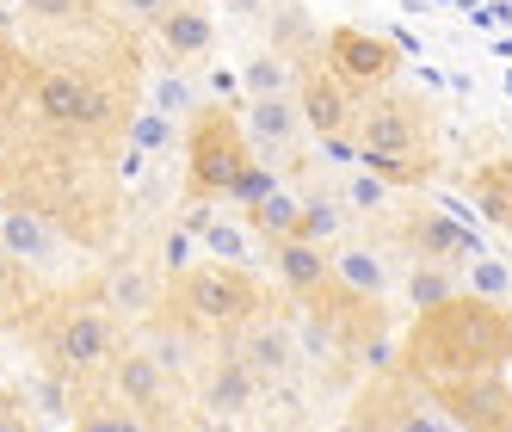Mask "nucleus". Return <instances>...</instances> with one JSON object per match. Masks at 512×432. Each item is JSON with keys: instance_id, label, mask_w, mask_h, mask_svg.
I'll list each match as a JSON object with an SVG mask.
<instances>
[{"instance_id": "obj_1", "label": "nucleus", "mask_w": 512, "mask_h": 432, "mask_svg": "<svg viewBox=\"0 0 512 432\" xmlns=\"http://www.w3.org/2000/svg\"><path fill=\"white\" fill-rule=\"evenodd\" d=\"M25 112L50 142L68 149H118L136 112V68L93 62H38L25 68Z\"/></svg>"}, {"instance_id": "obj_2", "label": "nucleus", "mask_w": 512, "mask_h": 432, "mask_svg": "<svg viewBox=\"0 0 512 432\" xmlns=\"http://www.w3.org/2000/svg\"><path fill=\"white\" fill-rule=\"evenodd\" d=\"M512 365V309L457 291L408 321L401 334V371L438 383V377H469V371H506Z\"/></svg>"}, {"instance_id": "obj_3", "label": "nucleus", "mask_w": 512, "mask_h": 432, "mask_svg": "<svg viewBox=\"0 0 512 432\" xmlns=\"http://www.w3.org/2000/svg\"><path fill=\"white\" fill-rule=\"evenodd\" d=\"M352 142H358V161L383 173L395 192H426L438 179V118L395 81L377 93H358Z\"/></svg>"}, {"instance_id": "obj_4", "label": "nucleus", "mask_w": 512, "mask_h": 432, "mask_svg": "<svg viewBox=\"0 0 512 432\" xmlns=\"http://www.w3.org/2000/svg\"><path fill=\"white\" fill-rule=\"evenodd\" d=\"M118 346H124V321L112 315V303L99 297L93 278H81L75 291L50 297L38 315H31V352H38V365L62 371L81 389H93L105 377V365L118 358Z\"/></svg>"}, {"instance_id": "obj_5", "label": "nucleus", "mask_w": 512, "mask_h": 432, "mask_svg": "<svg viewBox=\"0 0 512 432\" xmlns=\"http://www.w3.org/2000/svg\"><path fill=\"white\" fill-rule=\"evenodd\" d=\"M167 303L216 346L229 334H241L253 315L272 309V297H266V284L253 278V266H223V260H198L192 272H179L167 284Z\"/></svg>"}, {"instance_id": "obj_6", "label": "nucleus", "mask_w": 512, "mask_h": 432, "mask_svg": "<svg viewBox=\"0 0 512 432\" xmlns=\"http://www.w3.org/2000/svg\"><path fill=\"white\" fill-rule=\"evenodd\" d=\"M179 149H186V204H229L235 186H241V173H247V161H253L241 112L235 105H216V99H204L186 118Z\"/></svg>"}, {"instance_id": "obj_7", "label": "nucleus", "mask_w": 512, "mask_h": 432, "mask_svg": "<svg viewBox=\"0 0 512 432\" xmlns=\"http://www.w3.org/2000/svg\"><path fill=\"white\" fill-rule=\"evenodd\" d=\"M179 377L167 358L155 352V346H118V358L105 365V377H99V389L112 395V402H124L142 426H192V414H179L186 402H179Z\"/></svg>"}, {"instance_id": "obj_8", "label": "nucleus", "mask_w": 512, "mask_h": 432, "mask_svg": "<svg viewBox=\"0 0 512 432\" xmlns=\"http://www.w3.org/2000/svg\"><path fill=\"white\" fill-rule=\"evenodd\" d=\"M346 426H377V432H445L451 414L426 395L420 377H408L401 365H389V371H377L371 383L358 389V402H352Z\"/></svg>"}, {"instance_id": "obj_9", "label": "nucleus", "mask_w": 512, "mask_h": 432, "mask_svg": "<svg viewBox=\"0 0 512 432\" xmlns=\"http://www.w3.org/2000/svg\"><path fill=\"white\" fill-rule=\"evenodd\" d=\"M389 235H395V254L401 260H445L457 272L482 254V241H475V229L457 216V204H426V198H414L408 210L389 216Z\"/></svg>"}, {"instance_id": "obj_10", "label": "nucleus", "mask_w": 512, "mask_h": 432, "mask_svg": "<svg viewBox=\"0 0 512 432\" xmlns=\"http://www.w3.org/2000/svg\"><path fill=\"white\" fill-rule=\"evenodd\" d=\"M260 395H266V383L253 377L229 346L223 352L210 346V358L192 371V402L204 408L198 414L204 426H253L260 420Z\"/></svg>"}, {"instance_id": "obj_11", "label": "nucleus", "mask_w": 512, "mask_h": 432, "mask_svg": "<svg viewBox=\"0 0 512 432\" xmlns=\"http://www.w3.org/2000/svg\"><path fill=\"white\" fill-rule=\"evenodd\" d=\"M426 395L451 414L463 432H512V383L506 371H469V377H438Z\"/></svg>"}, {"instance_id": "obj_12", "label": "nucleus", "mask_w": 512, "mask_h": 432, "mask_svg": "<svg viewBox=\"0 0 512 432\" xmlns=\"http://www.w3.org/2000/svg\"><path fill=\"white\" fill-rule=\"evenodd\" d=\"M0 241H7L13 266H25V272H44V278L68 272V260L81 254V247H75V235H68L62 223H50L44 210L13 204V198H0Z\"/></svg>"}, {"instance_id": "obj_13", "label": "nucleus", "mask_w": 512, "mask_h": 432, "mask_svg": "<svg viewBox=\"0 0 512 432\" xmlns=\"http://www.w3.org/2000/svg\"><path fill=\"white\" fill-rule=\"evenodd\" d=\"M321 62L334 68V75L352 87V93H377L401 75V50L389 38H377V31H364V25H334L321 38Z\"/></svg>"}, {"instance_id": "obj_14", "label": "nucleus", "mask_w": 512, "mask_h": 432, "mask_svg": "<svg viewBox=\"0 0 512 432\" xmlns=\"http://www.w3.org/2000/svg\"><path fill=\"white\" fill-rule=\"evenodd\" d=\"M93 284H99V297L112 303V315L124 321V328H142L161 303H167V272H161V260H142V254H112L99 272H93Z\"/></svg>"}, {"instance_id": "obj_15", "label": "nucleus", "mask_w": 512, "mask_h": 432, "mask_svg": "<svg viewBox=\"0 0 512 432\" xmlns=\"http://www.w3.org/2000/svg\"><path fill=\"white\" fill-rule=\"evenodd\" d=\"M241 365L260 377V383H278V377H297L309 358H303V340H297V321L290 315H278V309H266V315H253L241 334H229L223 340Z\"/></svg>"}, {"instance_id": "obj_16", "label": "nucleus", "mask_w": 512, "mask_h": 432, "mask_svg": "<svg viewBox=\"0 0 512 432\" xmlns=\"http://www.w3.org/2000/svg\"><path fill=\"white\" fill-rule=\"evenodd\" d=\"M241 130H247V142H253V155H266V161H290L303 149V105H297V93H253L247 105H241Z\"/></svg>"}, {"instance_id": "obj_17", "label": "nucleus", "mask_w": 512, "mask_h": 432, "mask_svg": "<svg viewBox=\"0 0 512 432\" xmlns=\"http://www.w3.org/2000/svg\"><path fill=\"white\" fill-rule=\"evenodd\" d=\"M297 105H303V130H309V136H352L358 93H352L321 56L297 68Z\"/></svg>"}, {"instance_id": "obj_18", "label": "nucleus", "mask_w": 512, "mask_h": 432, "mask_svg": "<svg viewBox=\"0 0 512 432\" xmlns=\"http://www.w3.org/2000/svg\"><path fill=\"white\" fill-rule=\"evenodd\" d=\"M198 247H204V260H223V266H260V235H253V223L241 210H210V204H186V216H179Z\"/></svg>"}, {"instance_id": "obj_19", "label": "nucleus", "mask_w": 512, "mask_h": 432, "mask_svg": "<svg viewBox=\"0 0 512 432\" xmlns=\"http://www.w3.org/2000/svg\"><path fill=\"white\" fill-rule=\"evenodd\" d=\"M155 44L167 50V62H204L216 50V13L210 0H173V7L155 19Z\"/></svg>"}, {"instance_id": "obj_20", "label": "nucleus", "mask_w": 512, "mask_h": 432, "mask_svg": "<svg viewBox=\"0 0 512 432\" xmlns=\"http://www.w3.org/2000/svg\"><path fill=\"white\" fill-rule=\"evenodd\" d=\"M272 266H278V278H284L290 303H309L315 291H327V284H334V260H327V247H321V241H303V235L272 241Z\"/></svg>"}, {"instance_id": "obj_21", "label": "nucleus", "mask_w": 512, "mask_h": 432, "mask_svg": "<svg viewBox=\"0 0 512 432\" xmlns=\"http://www.w3.org/2000/svg\"><path fill=\"white\" fill-rule=\"evenodd\" d=\"M463 198L482 210V223L512 235V155H494V161H475L469 173H457Z\"/></svg>"}, {"instance_id": "obj_22", "label": "nucleus", "mask_w": 512, "mask_h": 432, "mask_svg": "<svg viewBox=\"0 0 512 432\" xmlns=\"http://www.w3.org/2000/svg\"><path fill=\"white\" fill-rule=\"evenodd\" d=\"M297 198H303V216H297V235L303 241L334 247L352 229V210L340 198V179H297Z\"/></svg>"}, {"instance_id": "obj_23", "label": "nucleus", "mask_w": 512, "mask_h": 432, "mask_svg": "<svg viewBox=\"0 0 512 432\" xmlns=\"http://www.w3.org/2000/svg\"><path fill=\"white\" fill-rule=\"evenodd\" d=\"M327 260H334V278L346 284V291H358V297H389L395 291V266L377 254L371 241H334L327 247Z\"/></svg>"}, {"instance_id": "obj_24", "label": "nucleus", "mask_w": 512, "mask_h": 432, "mask_svg": "<svg viewBox=\"0 0 512 432\" xmlns=\"http://www.w3.org/2000/svg\"><path fill=\"white\" fill-rule=\"evenodd\" d=\"M235 210H241V204H235ZM241 216L253 223V235H260V241L272 247V241H290V235H297L303 198H297V186H290V179H278V186H272V192H260V198H253Z\"/></svg>"}, {"instance_id": "obj_25", "label": "nucleus", "mask_w": 512, "mask_h": 432, "mask_svg": "<svg viewBox=\"0 0 512 432\" xmlns=\"http://www.w3.org/2000/svg\"><path fill=\"white\" fill-rule=\"evenodd\" d=\"M463 291V272L445 266V260H408V272H401V303H408L414 315L432 309V303H445Z\"/></svg>"}, {"instance_id": "obj_26", "label": "nucleus", "mask_w": 512, "mask_h": 432, "mask_svg": "<svg viewBox=\"0 0 512 432\" xmlns=\"http://www.w3.org/2000/svg\"><path fill=\"white\" fill-rule=\"evenodd\" d=\"M334 179H340V198H346V210L352 216H383V210H395V186L383 173H371L364 161H352V167H334Z\"/></svg>"}, {"instance_id": "obj_27", "label": "nucleus", "mask_w": 512, "mask_h": 432, "mask_svg": "<svg viewBox=\"0 0 512 432\" xmlns=\"http://www.w3.org/2000/svg\"><path fill=\"white\" fill-rule=\"evenodd\" d=\"M149 105H161V112L173 118V124H186L198 105H204V93H198V81L186 75V62H167L161 75L149 81Z\"/></svg>"}, {"instance_id": "obj_28", "label": "nucleus", "mask_w": 512, "mask_h": 432, "mask_svg": "<svg viewBox=\"0 0 512 432\" xmlns=\"http://www.w3.org/2000/svg\"><path fill=\"white\" fill-rule=\"evenodd\" d=\"M241 87H247V99H253V93H297V62L266 44L260 56L241 62Z\"/></svg>"}, {"instance_id": "obj_29", "label": "nucleus", "mask_w": 512, "mask_h": 432, "mask_svg": "<svg viewBox=\"0 0 512 432\" xmlns=\"http://www.w3.org/2000/svg\"><path fill=\"white\" fill-rule=\"evenodd\" d=\"M179 136H186V124H173L161 105H136V112H130V130H124V142H136V149H142V155H155V161L173 149Z\"/></svg>"}, {"instance_id": "obj_30", "label": "nucleus", "mask_w": 512, "mask_h": 432, "mask_svg": "<svg viewBox=\"0 0 512 432\" xmlns=\"http://www.w3.org/2000/svg\"><path fill=\"white\" fill-rule=\"evenodd\" d=\"M463 291H475V297H488V303H500V309H512V266L500 260V254H475L469 266H463Z\"/></svg>"}, {"instance_id": "obj_31", "label": "nucleus", "mask_w": 512, "mask_h": 432, "mask_svg": "<svg viewBox=\"0 0 512 432\" xmlns=\"http://www.w3.org/2000/svg\"><path fill=\"white\" fill-rule=\"evenodd\" d=\"M19 7L38 19V25H68V31H81V25H93L99 0H19Z\"/></svg>"}, {"instance_id": "obj_32", "label": "nucleus", "mask_w": 512, "mask_h": 432, "mask_svg": "<svg viewBox=\"0 0 512 432\" xmlns=\"http://www.w3.org/2000/svg\"><path fill=\"white\" fill-rule=\"evenodd\" d=\"M204 260V247H198V235L186 229V223H173L167 235H161V272L167 278H179V272H192Z\"/></svg>"}, {"instance_id": "obj_33", "label": "nucleus", "mask_w": 512, "mask_h": 432, "mask_svg": "<svg viewBox=\"0 0 512 432\" xmlns=\"http://www.w3.org/2000/svg\"><path fill=\"white\" fill-rule=\"evenodd\" d=\"M105 7H112V19L130 25V31H155V19L173 7V0H105Z\"/></svg>"}, {"instance_id": "obj_34", "label": "nucleus", "mask_w": 512, "mask_h": 432, "mask_svg": "<svg viewBox=\"0 0 512 432\" xmlns=\"http://www.w3.org/2000/svg\"><path fill=\"white\" fill-rule=\"evenodd\" d=\"M25 62H31V56H25V50L7 38V31H0V99H7V93L25 81Z\"/></svg>"}, {"instance_id": "obj_35", "label": "nucleus", "mask_w": 512, "mask_h": 432, "mask_svg": "<svg viewBox=\"0 0 512 432\" xmlns=\"http://www.w3.org/2000/svg\"><path fill=\"white\" fill-rule=\"evenodd\" d=\"M31 426V408H25V395L0 383V432H25Z\"/></svg>"}, {"instance_id": "obj_36", "label": "nucleus", "mask_w": 512, "mask_h": 432, "mask_svg": "<svg viewBox=\"0 0 512 432\" xmlns=\"http://www.w3.org/2000/svg\"><path fill=\"white\" fill-rule=\"evenodd\" d=\"M223 7H229L235 19H260V13L272 7V0H223Z\"/></svg>"}, {"instance_id": "obj_37", "label": "nucleus", "mask_w": 512, "mask_h": 432, "mask_svg": "<svg viewBox=\"0 0 512 432\" xmlns=\"http://www.w3.org/2000/svg\"><path fill=\"white\" fill-rule=\"evenodd\" d=\"M13 272V254H7V241H0V278H7Z\"/></svg>"}, {"instance_id": "obj_38", "label": "nucleus", "mask_w": 512, "mask_h": 432, "mask_svg": "<svg viewBox=\"0 0 512 432\" xmlns=\"http://www.w3.org/2000/svg\"><path fill=\"white\" fill-rule=\"evenodd\" d=\"M506 93H512V68H506Z\"/></svg>"}]
</instances>
